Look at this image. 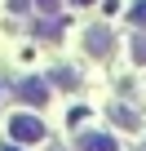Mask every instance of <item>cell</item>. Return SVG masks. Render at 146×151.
<instances>
[{"label":"cell","instance_id":"obj_4","mask_svg":"<svg viewBox=\"0 0 146 151\" xmlns=\"http://www.w3.org/2000/svg\"><path fill=\"white\" fill-rule=\"evenodd\" d=\"M106 49H111V31H102V27H93V31H89V53H98V58H106Z\"/></svg>","mask_w":146,"mask_h":151},{"label":"cell","instance_id":"obj_9","mask_svg":"<svg viewBox=\"0 0 146 151\" xmlns=\"http://www.w3.org/2000/svg\"><path fill=\"white\" fill-rule=\"evenodd\" d=\"M0 151H18V147H0Z\"/></svg>","mask_w":146,"mask_h":151},{"label":"cell","instance_id":"obj_3","mask_svg":"<svg viewBox=\"0 0 146 151\" xmlns=\"http://www.w3.org/2000/svg\"><path fill=\"white\" fill-rule=\"evenodd\" d=\"M80 151H120L111 133H80Z\"/></svg>","mask_w":146,"mask_h":151},{"label":"cell","instance_id":"obj_8","mask_svg":"<svg viewBox=\"0 0 146 151\" xmlns=\"http://www.w3.org/2000/svg\"><path fill=\"white\" fill-rule=\"evenodd\" d=\"M75 5H93V0H75Z\"/></svg>","mask_w":146,"mask_h":151},{"label":"cell","instance_id":"obj_1","mask_svg":"<svg viewBox=\"0 0 146 151\" xmlns=\"http://www.w3.org/2000/svg\"><path fill=\"white\" fill-rule=\"evenodd\" d=\"M9 138H14V142H40V138H44L40 116H27V111L14 116V120H9Z\"/></svg>","mask_w":146,"mask_h":151},{"label":"cell","instance_id":"obj_7","mask_svg":"<svg viewBox=\"0 0 146 151\" xmlns=\"http://www.w3.org/2000/svg\"><path fill=\"white\" fill-rule=\"evenodd\" d=\"M36 5H40V9H53V5H58V0H36Z\"/></svg>","mask_w":146,"mask_h":151},{"label":"cell","instance_id":"obj_2","mask_svg":"<svg viewBox=\"0 0 146 151\" xmlns=\"http://www.w3.org/2000/svg\"><path fill=\"white\" fill-rule=\"evenodd\" d=\"M18 98L31 102V107H44V102H49V89H44V80H22V85H18Z\"/></svg>","mask_w":146,"mask_h":151},{"label":"cell","instance_id":"obj_5","mask_svg":"<svg viewBox=\"0 0 146 151\" xmlns=\"http://www.w3.org/2000/svg\"><path fill=\"white\" fill-rule=\"evenodd\" d=\"M133 27L146 31V0H142V5H133Z\"/></svg>","mask_w":146,"mask_h":151},{"label":"cell","instance_id":"obj_6","mask_svg":"<svg viewBox=\"0 0 146 151\" xmlns=\"http://www.w3.org/2000/svg\"><path fill=\"white\" fill-rule=\"evenodd\" d=\"M133 58L146 62V36H133Z\"/></svg>","mask_w":146,"mask_h":151}]
</instances>
